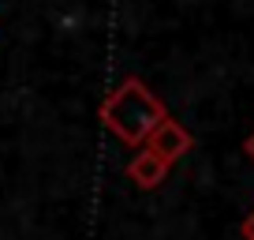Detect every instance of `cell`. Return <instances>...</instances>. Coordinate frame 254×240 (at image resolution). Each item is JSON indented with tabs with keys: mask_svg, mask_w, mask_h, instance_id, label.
I'll list each match as a JSON object with an SVG mask.
<instances>
[{
	"mask_svg": "<svg viewBox=\"0 0 254 240\" xmlns=\"http://www.w3.org/2000/svg\"><path fill=\"white\" fill-rule=\"evenodd\" d=\"M97 117H101V124L116 139H124L127 146H138L150 135L153 124H157L161 117H168V109L150 94V87H146L142 79H124L101 102V113H97Z\"/></svg>",
	"mask_w": 254,
	"mask_h": 240,
	"instance_id": "cell-1",
	"label": "cell"
},
{
	"mask_svg": "<svg viewBox=\"0 0 254 240\" xmlns=\"http://www.w3.org/2000/svg\"><path fill=\"white\" fill-rule=\"evenodd\" d=\"M142 143L150 146L153 154H161V158H165L168 165H172L176 158H183V154L190 150V143H194V139H190V131L183 128L180 120H172V117H161L157 124L150 128V135H146Z\"/></svg>",
	"mask_w": 254,
	"mask_h": 240,
	"instance_id": "cell-2",
	"label": "cell"
},
{
	"mask_svg": "<svg viewBox=\"0 0 254 240\" xmlns=\"http://www.w3.org/2000/svg\"><path fill=\"white\" fill-rule=\"evenodd\" d=\"M168 161L161 158V154H153L150 146H146V150H138L135 158L127 161V176H131V184H138L142 188V192H150V188H157L161 180H165L168 176Z\"/></svg>",
	"mask_w": 254,
	"mask_h": 240,
	"instance_id": "cell-3",
	"label": "cell"
},
{
	"mask_svg": "<svg viewBox=\"0 0 254 240\" xmlns=\"http://www.w3.org/2000/svg\"><path fill=\"white\" fill-rule=\"evenodd\" d=\"M243 240H254V210L247 214V222H243Z\"/></svg>",
	"mask_w": 254,
	"mask_h": 240,
	"instance_id": "cell-4",
	"label": "cell"
},
{
	"mask_svg": "<svg viewBox=\"0 0 254 240\" xmlns=\"http://www.w3.org/2000/svg\"><path fill=\"white\" fill-rule=\"evenodd\" d=\"M243 154H247V158L254 161V131H251V135H247V143H243Z\"/></svg>",
	"mask_w": 254,
	"mask_h": 240,
	"instance_id": "cell-5",
	"label": "cell"
}]
</instances>
